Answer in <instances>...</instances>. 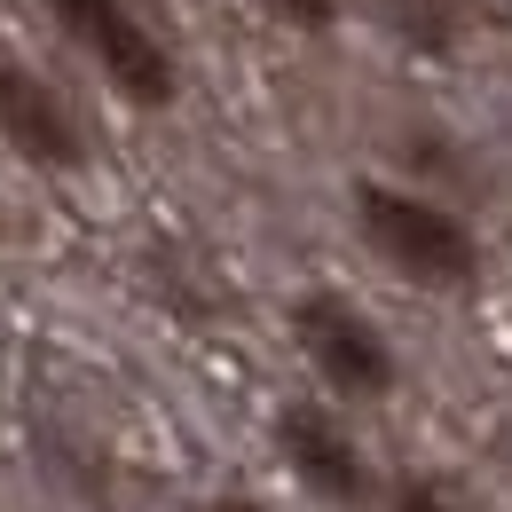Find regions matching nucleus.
<instances>
[{
	"label": "nucleus",
	"mask_w": 512,
	"mask_h": 512,
	"mask_svg": "<svg viewBox=\"0 0 512 512\" xmlns=\"http://www.w3.org/2000/svg\"><path fill=\"white\" fill-rule=\"evenodd\" d=\"M0 142H8L16 158H32V166H56V174L87 166L79 119L64 111V95L24 64H0Z\"/></svg>",
	"instance_id": "20e7f679"
},
{
	"label": "nucleus",
	"mask_w": 512,
	"mask_h": 512,
	"mask_svg": "<svg viewBox=\"0 0 512 512\" xmlns=\"http://www.w3.org/2000/svg\"><path fill=\"white\" fill-rule=\"evenodd\" d=\"M300 347L323 371V386H339L347 402H371V394L394 386V355H386L379 323L363 308H347L339 292H308L300 300Z\"/></svg>",
	"instance_id": "7ed1b4c3"
},
{
	"label": "nucleus",
	"mask_w": 512,
	"mask_h": 512,
	"mask_svg": "<svg viewBox=\"0 0 512 512\" xmlns=\"http://www.w3.org/2000/svg\"><path fill=\"white\" fill-rule=\"evenodd\" d=\"M402 512H449L442 497H402Z\"/></svg>",
	"instance_id": "6e6552de"
},
{
	"label": "nucleus",
	"mask_w": 512,
	"mask_h": 512,
	"mask_svg": "<svg viewBox=\"0 0 512 512\" xmlns=\"http://www.w3.org/2000/svg\"><path fill=\"white\" fill-rule=\"evenodd\" d=\"M260 8H276V16L300 24V32H323V24L339 16V0H260Z\"/></svg>",
	"instance_id": "0eeeda50"
},
{
	"label": "nucleus",
	"mask_w": 512,
	"mask_h": 512,
	"mask_svg": "<svg viewBox=\"0 0 512 512\" xmlns=\"http://www.w3.org/2000/svg\"><path fill=\"white\" fill-rule=\"evenodd\" d=\"M276 449L292 457V473L316 489V497H363V457L347 449V434L323 418V410H308V402H292L284 418H276Z\"/></svg>",
	"instance_id": "39448f33"
},
{
	"label": "nucleus",
	"mask_w": 512,
	"mask_h": 512,
	"mask_svg": "<svg viewBox=\"0 0 512 512\" xmlns=\"http://www.w3.org/2000/svg\"><path fill=\"white\" fill-rule=\"evenodd\" d=\"M386 24L402 40H418V48H449V24L434 16V0H386Z\"/></svg>",
	"instance_id": "423d86ee"
},
{
	"label": "nucleus",
	"mask_w": 512,
	"mask_h": 512,
	"mask_svg": "<svg viewBox=\"0 0 512 512\" xmlns=\"http://www.w3.org/2000/svg\"><path fill=\"white\" fill-rule=\"evenodd\" d=\"M56 24L95 56V71L127 95V103H166L174 95V56L158 48V32L134 16L127 0H48Z\"/></svg>",
	"instance_id": "f03ea898"
},
{
	"label": "nucleus",
	"mask_w": 512,
	"mask_h": 512,
	"mask_svg": "<svg viewBox=\"0 0 512 512\" xmlns=\"http://www.w3.org/2000/svg\"><path fill=\"white\" fill-rule=\"evenodd\" d=\"M355 213H363L371 253H379L394 276L434 284V292H465V284L481 276V245H473V229H465L457 213H442V205H426V197H410V190H379V182H363V190H355Z\"/></svg>",
	"instance_id": "f257e3e1"
},
{
	"label": "nucleus",
	"mask_w": 512,
	"mask_h": 512,
	"mask_svg": "<svg viewBox=\"0 0 512 512\" xmlns=\"http://www.w3.org/2000/svg\"><path fill=\"white\" fill-rule=\"evenodd\" d=\"M213 512H260V505H213Z\"/></svg>",
	"instance_id": "1a4fd4ad"
}]
</instances>
